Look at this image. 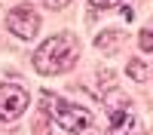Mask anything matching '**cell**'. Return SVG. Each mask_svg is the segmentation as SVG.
I'll list each match as a JSON object with an SVG mask.
<instances>
[{
  "label": "cell",
  "instance_id": "obj_1",
  "mask_svg": "<svg viewBox=\"0 0 153 135\" xmlns=\"http://www.w3.org/2000/svg\"><path fill=\"white\" fill-rule=\"evenodd\" d=\"M80 58V40L74 34H55L43 40L34 52V71L43 74V77H55V74H65L76 65Z\"/></svg>",
  "mask_w": 153,
  "mask_h": 135
},
{
  "label": "cell",
  "instance_id": "obj_2",
  "mask_svg": "<svg viewBox=\"0 0 153 135\" xmlns=\"http://www.w3.org/2000/svg\"><path fill=\"white\" fill-rule=\"evenodd\" d=\"M43 101H46V110H49V117H52L61 129H68V132H89L92 129V110H86L80 104H74V101H65L61 95L55 92H43Z\"/></svg>",
  "mask_w": 153,
  "mask_h": 135
},
{
  "label": "cell",
  "instance_id": "obj_3",
  "mask_svg": "<svg viewBox=\"0 0 153 135\" xmlns=\"http://www.w3.org/2000/svg\"><path fill=\"white\" fill-rule=\"evenodd\" d=\"M104 107H107V132L104 135H141V123H138L126 92L110 89L104 98Z\"/></svg>",
  "mask_w": 153,
  "mask_h": 135
},
{
  "label": "cell",
  "instance_id": "obj_4",
  "mask_svg": "<svg viewBox=\"0 0 153 135\" xmlns=\"http://www.w3.org/2000/svg\"><path fill=\"white\" fill-rule=\"evenodd\" d=\"M28 107V92L16 83H0V123H12Z\"/></svg>",
  "mask_w": 153,
  "mask_h": 135
},
{
  "label": "cell",
  "instance_id": "obj_5",
  "mask_svg": "<svg viewBox=\"0 0 153 135\" xmlns=\"http://www.w3.org/2000/svg\"><path fill=\"white\" fill-rule=\"evenodd\" d=\"M6 25H9V31L16 37L31 40V37H37V31H40V16H37V9H31V6H16L6 16Z\"/></svg>",
  "mask_w": 153,
  "mask_h": 135
},
{
  "label": "cell",
  "instance_id": "obj_6",
  "mask_svg": "<svg viewBox=\"0 0 153 135\" xmlns=\"http://www.w3.org/2000/svg\"><path fill=\"white\" fill-rule=\"evenodd\" d=\"M129 74H132L135 80H147V77H150V68L144 65L141 58H135V61H129Z\"/></svg>",
  "mask_w": 153,
  "mask_h": 135
},
{
  "label": "cell",
  "instance_id": "obj_7",
  "mask_svg": "<svg viewBox=\"0 0 153 135\" xmlns=\"http://www.w3.org/2000/svg\"><path fill=\"white\" fill-rule=\"evenodd\" d=\"M141 46H144V52L153 49V31H141Z\"/></svg>",
  "mask_w": 153,
  "mask_h": 135
},
{
  "label": "cell",
  "instance_id": "obj_8",
  "mask_svg": "<svg viewBox=\"0 0 153 135\" xmlns=\"http://www.w3.org/2000/svg\"><path fill=\"white\" fill-rule=\"evenodd\" d=\"M89 3H92L95 9H110V6H117L120 0H89Z\"/></svg>",
  "mask_w": 153,
  "mask_h": 135
},
{
  "label": "cell",
  "instance_id": "obj_9",
  "mask_svg": "<svg viewBox=\"0 0 153 135\" xmlns=\"http://www.w3.org/2000/svg\"><path fill=\"white\" fill-rule=\"evenodd\" d=\"M43 3H46V6H52V9H61V6H68L71 0H43Z\"/></svg>",
  "mask_w": 153,
  "mask_h": 135
}]
</instances>
